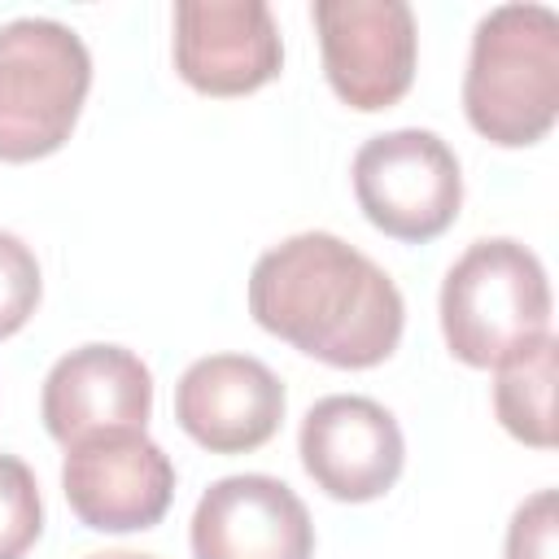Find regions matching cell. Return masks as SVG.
<instances>
[{
  "mask_svg": "<svg viewBox=\"0 0 559 559\" xmlns=\"http://www.w3.org/2000/svg\"><path fill=\"white\" fill-rule=\"evenodd\" d=\"M249 314L293 349L341 367H380L406 328V301L384 266L332 231H297L249 271Z\"/></svg>",
  "mask_w": 559,
  "mask_h": 559,
  "instance_id": "obj_1",
  "label": "cell"
},
{
  "mask_svg": "<svg viewBox=\"0 0 559 559\" xmlns=\"http://www.w3.org/2000/svg\"><path fill=\"white\" fill-rule=\"evenodd\" d=\"M463 114L498 148H528L559 118V13L515 0L489 9L472 31Z\"/></svg>",
  "mask_w": 559,
  "mask_h": 559,
  "instance_id": "obj_2",
  "label": "cell"
},
{
  "mask_svg": "<svg viewBox=\"0 0 559 559\" xmlns=\"http://www.w3.org/2000/svg\"><path fill=\"white\" fill-rule=\"evenodd\" d=\"M441 336L463 367H502L550 336L542 258L511 236L472 240L441 280Z\"/></svg>",
  "mask_w": 559,
  "mask_h": 559,
  "instance_id": "obj_3",
  "label": "cell"
},
{
  "mask_svg": "<svg viewBox=\"0 0 559 559\" xmlns=\"http://www.w3.org/2000/svg\"><path fill=\"white\" fill-rule=\"evenodd\" d=\"M92 52L57 17H13L0 26V162L57 153L87 100Z\"/></svg>",
  "mask_w": 559,
  "mask_h": 559,
  "instance_id": "obj_4",
  "label": "cell"
},
{
  "mask_svg": "<svg viewBox=\"0 0 559 559\" xmlns=\"http://www.w3.org/2000/svg\"><path fill=\"white\" fill-rule=\"evenodd\" d=\"M354 197L367 223L393 240H437L463 205L454 148L428 127H397L362 140L354 153Z\"/></svg>",
  "mask_w": 559,
  "mask_h": 559,
  "instance_id": "obj_5",
  "label": "cell"
},
{
  "mask_svg": "<svg viewBox=\"0 0 559 559\" xmlns=\"http://www.w3.org/2000/svg\"><path fill=\"white\" fill-rule=\"evenodd\" d=\"M328 87L358 114L397 105L415 83V13L406 0H314L310 4Z\"/></svg>",
  "mask_w": 559,
  "mask_h": 559,
  "instance_id": "obj_6",
  "label": "cell"
},
{
  "mask_svg": "<svg viewBox=\"0 0 559 559\" xmlns=\"http://www.w3.org/2000/svg\"><path fill=\"white\" fill-rule=\"evenodd\" d=\"M61 493L92 533L153 528L175 498V463L144 428L92 432L66 445Z\"/></svg>",
  "mask_w": 559,
  "mask_h": 559,
  "instance_id": "obj_7",
  "label": "cell"
},
{
  "mask_svg": "<svg viewBox=\"0 0 559 559\" xmlns=\"http://www.w3.org/2000/svg\"><path fill=\"white\" fill-rule=\"evenodd\" d=\"M306 476L336 502L384 498L406 463V441L389 406L362 393L319 397L297 432Z\"/></svg>",
  "mask_w": 559,
  "mask_h": 559,
  "instance_id": "obj_8",
  "label": "cell"
},
{
  "mask_svg": "<svg viewBox=\"0 0 559 559\" xmlns=\"http://www.w3.org/2000/svg\"><path fill=\"white\" fill-rule=\"evenodd\" d=\"M175 70L201 96H249L284 66V39L266 0H179Z\"/></svg>",
  "mask_w": 559,
  "mask_h": 559,
  "instance_id": "obj_9",
  "label": "cell"
},
{
  "mask_svg": "<svg viewBox=\"0 0 559 559\" xmlns=\"http://www.w3.org/2000/svg\"><path fill=\"white\" fill-rule=\"evenodd\" d=\"M288 393L253 354H205L175 384L179 428L210 454L262 450L284 424Z\"/></svg>",
  "mask_w": 559,
  "mask_h": 559,
  "instance_id": "obj_10",
  "label": "cell"
},
{
  "mask_svg": "<svg viewBox=\"0 0 559 559\" xmlns=\"http://www.w3.org/2000/svg\"><path fill=\"white\" fill-rule=\"evenodd\" d=\"M192 559H314L306 502L266 472L214 480L192 511Z\"/></svg>",
  "mask_w": 559,
  "mask_h": 559,
  "instance_id": "obj_11",
  "label": "cell"
},
{
  "mask_svg": "<svg viewBox=\"0 0 559 559\" xmlns=\"http://www.w3.org/2000/svg\"><path fill=\"white\" fill-rule=\"evenodd\" d=\"M39 415L48 437L61 445H74L92 432L144 428L153 415V371L127 345H79L48 367Z\"/></svg>",
  "mask_w": 559,
  "mask_h": 559,
  "instance_id": "obj_12",
  "label": "cell"
},
{
  "mask_svg": "<svg viewBox=\"0 0 559 559\" xmlns=\"http://www.w3.org/2000/svg\"><path fill=\"white\" fill-rule=\"evenodd\" d=\"M493 371H498L493 380L498 424L515 441L533 450H550L555 445V336L533 341L528 349H520Z\"/></svg>",
  "mask_w": 559,
  "mask_h": 559,
  "instance_id": "obj_13",
  "label": "cell"
},
{
  "mask_svg": "<svg viewBox=\"0 0 559 559\" xmlns=\"http://www.w3.org/2000/svg\"><path fill=\"white\" fill-rule=\"evenodd\" d=\"M44 533V498L35 472L0 450V559H26Z\"/></svg>",
  "mask_w": 559,
  "mask_h": 559,
  "instance_id": "obj_14",
  "label": "cell"
},
{
  "mask_svg": "<svg viewBox=\"0 0 559 559\" xmlns=\"http://www.w3.org/2000/svg\"><path fill=\"white\" fill-rule=\"evenodd\" d=\"M39 293H44V275L31 245L13 231H0V341L31 323Z\"/></svg>",
  "mask_w": 559,
  "mask_h": 559,
  "instance_id": "obj_15",
  "label": "cell"
},
{
  "mask_svg": "<svg viewBox=\"0 0 559 559\" xmlns=\"http://www.w3.org/2000/svg\"><path fill=\"white\" fill-rule=\"evenodd\" d=\"M555 537H559L555 489H537L515 507L507 524V559H555Z\"/></svg>",
  "mask_w": 559,
  "mask_h": 559,
  "instance_id": "obj_16",
  "label": "cell"
},
{
  "mask_svg": "<svg viewBox=\"0 0 559 559\" xmlns=\"http://www.w3.org/2000/svg\"><path fill=\"white\" fill-rule=\"evenodd\" d=\"M87 559H157V555H140V550H100V555H87Z\"/></svg>",
  "mask_w": 559,
  "mask_h": 559,
  "instance_id": "obj_17",
  "label": "cell"
}]
</instances>
